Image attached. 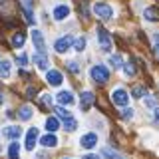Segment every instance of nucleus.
Instances as JSON below:
<instances>
[{"label": "nucleus", "mask_w": 159, "mask_h": 159, "mask_svg": "<svg viewBox=\"0 0 159 159\" xmlns=\"http://www.w3.org/2000/svg\"><path fill=\"white\" fill-rule=\"evenodd\" d=\"M153 52H155V58L159 60V42L155 44V48H153Z\"/></svg>", "instance_id": "33"}, {"label": "nucleus", "mask_w": 159, "mask_h": 159, "mask_svg": "<svg viewBox=\"0 0 159 159\" xmlns=\"http://www.w3.org/2000/svg\"><path fill=\"white\" fill-rule=\"evenodd\" d=\"M109 66H111L113 70L121 68V66H123V62H121V56H117V54H113V56H109Z\"/></svg>", "instance_id": "21"}, {"label": "nucleus", "mask_w": 159, "mask_h": 159, "mask_svg": "<svg viewBox=\"0 0 159 159\" xmlns=\"http://www.w3.org/2000/svg\"><path fill=\"white\" fill-rule=\"evenodd\" d=\"M84 159H99V157H98V155H86Z\"/></svg>", "instance_id": "35"}, {"label": "nucleus", "mask_w": 159, "mask_h": 159, "mask_svg": "<svg viewBox=\"0 0 159 159\" xmlns=\"http://www.w3.org/2000/svg\"><path fill=\"white\" fill-rule=\"evenodd\" d=\"M121 117L123 119H131L133 117V109L131 107H129V109H123V111H121Z\"/></svg>", "instance_id": "30"}, {"label": "nucleus", "mask_w": 159, "mask_h": 159, "mask_svg": "<svg viewBox=\"0 0 159 159\" xmlns=\"http://www.w3.org/2000/svg\"><path fill=\"white\" fill-rule=\"evenodd\" d=\"M72 44H74V38H72V36H62V38L56 40L54 48H56L58 54H64V52H68V50L72 48Z\"/></svg>", "instance_id": "5"}, {"label": "nucleus", "mask_w": 159, "mask_h": 159, "mask_svg": "<svg viewBox=\"0 0 159 159\" xmlns=\"http://www.w3.org/2000/svg\"><path fill=\"white\" fill-rule=\"evenodd\" d=\"M18 116H20V119H24V121H26V119H30V117H32V107H30V106H24V107H20Z\"/></svg>", "instance_id": "22"}, {"label": "nucleus", "mask_w": 159, "mask_h": 159, "mask_svg": "<svg viewBox=\"0 0 159 159\" xmlns=\"http://www.w3.org/2000/svg\"><path fill=\"white\" fill-rule=\"evenodd\" d=\"M70 16V6L68 4H58L54 8V20H66Z\"/></svg>", "instance_id": "9"}, {"label": "nucleus", "mask_w": 159, "mask_h": 159, "mask_svg": "<svg viewBox=\"0 0 159 159\" xmlns=\"http://www.w3.org/2000/svg\"><path fill=\"white\" fill-rule=\"evenodd\" d=\"M56 113H58V116L62 117V119H68V117H72V113H70L68 109H64V107H56Z\"/></svg>", "instance_id": "28"}, {"label": "nucleus", "mask_w": 159, "mask_h": 159, "mask_svg": "<svg viewBox=\"0 0 159 159\" xmlns=\"http://www.w3.org/2000/svg\"><path fill=\"white\" fill-rule=\"evenodd\" d=\"M155 121H159V107H155Z\"/></svg>", "instance_id": "34"}, {"label": "nucleus", "mask_w": 159, "mask_h": 159, "mask_svg": "<svg viewBox=\"0 0 159 159\" xmlns=\"http://www.w3.org/2000/svg\"><path fill=\"white\" fill-rule=\"evenodd\" d=\"M89 74H92V80L98 84H106L109 80V70L106 66H102V64H98V66H93L89 70Z\"/></svg>", "instance_id": "1"}, {"label": "nucleus", "mask_w": 159, "mask_h": 159, "mask_svg": "<svg viewBox=\"0 0 159 159\" xmlns=\"http://www.w3.org/2000/svg\"><path fill=\"white\" fill-rule=\"evenodd\" d=\"M8 157H10V159H20V145H18V141L10 143V147H8Z\"/></svg>", "instance_id": "17"}, {"label": "nucleus", "mask_w": 159, "mask_h": 159, "mask_svg": "<svg viewBox=\"0 0 159 159\" xmlns=\"http://www.w3.org/2000/svg\"><path fill=\"white\" fill-rule=\"evenodd\" d=\"M64 127H66L68 131H74V129L78 127V121L74 117H68V119H64Z\"/></svg>", "instance_id": "25"}, {"label": "nucleus", "mask_w": 159, "mask_h": 159, "mask_svg": "<svg viewBox=\"0 0 159 159\" xmlns=\"http://www.w3.org/2000/svg\"><path fill=\"white\" fill-rule=\"evenodd\" d=\"M145 93H147V89L143 88V86H135V88L131 89V96H133V98H137V99H139V98H143Z\"/></svg>", "instance_id": "24"}, {"label": "nucleus", "mask_w": 159, "mask_h": 159, "mask_svg": "<svg viewBox=\"0 0 159 159\" xmlns=\"http://www.w3.org/2000/svg\"><path fill=\"white\" fill-rule=\"evenodd\" d=\"M155 42H159V34H157V36H155Z\"/></svg>", "instance_id": "37"}, {"label": "nucleus", "mask_w": 159, "mask_h": 159, "mask_svg": "<svg viewBox=\"0 0 159 159\" xmlns=\"http://www.w3.org/2000/svg\"><path fill=\"white\" fill-rule=\"evenodd\" d=\"M24 42H26V38H24L22 32H16V34L12 36V46H14V48H22Z\"/></svg>", "instance_id": "19"}, {"label": "nucleus", "mask_w": 159, "mask_h": 159, "mask_svg": "<svg viewBox=\"0 0 159 159\" xmlns=\"http://www.w3.org/2000/svg\"><path fill=\"white\" fill-rule=\"evenodd\" d=\"M58 102L62 103V106H72V103H74L72 92H60V93H58Z\"/></svg>", "instance_id": "16"}, {"label": "nucleus", "mask_w": 159, "mask_h": 159, "mask_svg": "<svg viewBox=\"0 0 159 159\" xmlns=\"http://www.w3.org/2000/svg\"><path fill=\"white\" fill-rule=\"evenodd\" d=\"M40 143H42L44 147H56V145H58V137L54 135L52 131H50L48 135H44L42 139H40Z\"/></svg>", "instance_id": "14"}, {"label": "nucleus", "mask_w": 159, "mask_h": 159, "mask_svg": "<svg viewBox=\"0 0 159 159\" xmlns=\"http://www.w3.org/2000/svg\"><path fill=\"white\" fill-rule=\"evenodd\" d=\"M111 102L116 103V106H127L129 103V93L125 92V89L117 88V89L111 92Z\"/></svg>", "instance_id": "4"}, {"label": "nucleus", "mask_w": 159, "mask_h": 159, "mask_svg": "<svg viewBox=\"0 0 159 159\" xmlns=\"http://www.w3.org/2000/svg\"><path fill=\"white\" fill-rule=\"evenodd\" d=\"M42 102L46 103V106H50V103H52V98H50V96H44V98H42Z\"/></svg>", "instance_id": "32"}, {"label": "nucleus", "mask_w": 159, "mask_h": 159, "mask_svg": "<svg viewBox=\"0 0 159 159\" xmlns=\"http://www.w3.org/2000/svg\"><path fill=\"white\" fill-rule=\"evenodd\" d=\"M4 102V93H2V88H0V103Z\"/></svg>", "instance_id": "36"}, {"label": "nucleus", "mask_w": 159, "mask_h": 159, "mask_svg": "<svg viewBox=\"0 0 159 159\" xmlns=\"http://www.w3.org/2000/svg\"><path fill=\"white\" fill-rule=\"evenodd\" d=\"M143 18H145L147 22H157V20H159V8H155V6L145 8V12H143Z\"/></svg>", "instance_id": "12"}, {"label": "nucleus", "mask_w": 159, "mask_h": 159, "mask_svg": "<svg viewBox=\"0 0 159 159\" xmlns=\"http://www.w3.org/2000/svg\"><path fill=\"white\" fill-rule=\"evenodd\" d=\"M32 42H34L36 52L46 54V42H44V36H42V32H40V30H32Z\"/></svg>", "instance_id": "6"}, {"label": "nucleus", "mask_w": 159, "mask_h": 159, "mask_svg": "<svg viewBox=\"0 0 159 159\" xmlns=\"http://www.w3.org/2000/svg\"><path fill=\"white\" fill-rule=\"evenodd\" d=\"M34 64L40 68V70H48L50 66V62H48V58H46V54H34Z\"/></svg>", "instance_id": "13"}, {"label": "nucleus", "mask_w": 159, "mask_h": 159, "mask_svg": "<svg viewBox=\"0 0 159 159\" xmlns=\"http://www.w3.org/2000/svg\"><path fill=\"white\" fill-rule=\"evenodd\" d=\"M68 68H70V72L80 74V66H78V62H68Z\"/></svg>", "instance_id": "29"}, {"label": "nucleus", "mask_w": 159, "mask_h": 159, "mask_svg": "<svg viewBox=\"0 0 159 159\" xmlns=\"http://www.w3.org/2000/svg\"><path fill=\"white\" fill-rule=\"evenodd\" d=\"M102 155L106 157V159H125L123 155H119L117 151H113L111 147H103V151H102Z\"/></svg>", "instance_id": "18"}, {"label": "nucleus", "mask_w": 159, "mask_h": 159, "mask_svg": "<svg viewBox=\"0 0 159 159\" xmlns=\"http://www.w3.org/2000/svg\"><path fill=\"white\" fill-rule=\"evenodd\" d=\"M26 62H28L26 54H20V58H18V64H20V66H26Z\"/></svg>", "instance_id": "31"}, {"label": "nucleus", "mask_w": 159, "mask_h": 159, "mask_svg": "<svg viewBox=\"0 0 159 159\" xmlns=\"http://www.w3.org/2000/svg\"><path fill=\"white\" fill-rule=\"evenodd\" d=\"M64 159H66V157H64Z\"/></svg>", "instance_id": "38"}, {"label": "nucleus", "mask_w": 159, "mask_h": 159, "mask_svg": "<svg viewBox=\"0 0 159 159\" xmlns=\"http://www.w3.org/2000/svg\"><path fill=\"white\" fill-rule=\"evenodd\" d=\"M46 80H48V84H50V86H60L64 78H62V74H60L58 70H48Z\"/></svg>", "instance_id": "10"}, {"label": "nucleus", "mask_w": 159, "mask_h": 159, "mask_svg": "<svg viewBox=\"0 0 159 159\" xmlns=\"http://www.w3.org/2000/svg\"><path fill=\"white\" fill-rule=\"evenodd\" d=\"M93 14L99 16L102 20H111L113 18V8L106 2H96L93 4Z\"/></svg>", "instance_id": "2"}, {"label": "nucleus", "mask_w": 159, "mask_h": 159, "mask_svg": "<svg viewBox=\"0 0 159 159\" xmlns=\"http://www.w3.org/2000/svg\"><path fill=\"white\" fill-rule=\"evenodd\" d=\"M80 145H82L84 149H92L98 145V135L96 133H86V135H82V139H80Z\"/></svg>", "instance_id": "7"}, {"label": "nucleus", "mask_w": 159, "mask_h": 159, "mask_svg": "<svg viewBox=\"0 0 159 159\" xmlns=\"http://www.w3.org/2000/svg\"><path fill=\"white\" fill-rule=\"evenodd\" d=\"M36 141H38V127H30L28 133H26V149H28V151L34 149Z\"/></svg>", "instance_id": "8"}, {"label": "nucleus", "mask_w": 159, "mask_h": 159, "mask_svg": "<svg viewBox=\"0 0 159 159\" xmlns=\"http://www.w3.org/2000/svg\"><path fill=\"white\" fill-rule=\"evenodd\" d=\"M4 135L10 137V139H18L20 135H22V129H20L18 125H8L6 129H4Z\"/></svg>", "instance_id": "15"}, {"label": "nucleus", "mask_w": 159, "mask_h": 159, "mask_svg": "<svg viewBox=\"0 0 159 159\" xmlns=\"http://www.w3.org/2000/svg\"><path fill=\"white\" fill-rule=\"evenodd\" d=\"M74 48H76V52H84V48H86V38L80 36L76 42H74Z\"/></svg>", "instance_id": "26"}, {"label": "nucleus", "mask_w": 159, "mask_h": 159, "mask_svg": "<svg viewBox=\"0 0 159 159\" xmlns=\"http://www.w3.org/2000/svg\"><path fill=\"white\" fill-rule=\"evenodd\" d=\"M58 127H60V123H58V119H56V117H48V119H46V129H48V131H52V133H54Z\"/></svg>", "instance_id": "23"}, {"label": "nucleus", "mask_w": 159, "mask_h": 159, "mask_svg": "<svg viewBox=\"0 0 159 159\" xmlns=\"http://www.w3.org/2000/svg\"><path fill=\"white\" fill-rule=\"evenodd\" d=\"M123 72H125V76H135V68H133V64L127 62L125 66H123Z\"/></svg>", "instance_id": "27"}, {"label": "nucleus", "mask_w": 159, "mask_h": 159, "mask_svg": "<svg viewBox=\"0 0 159 159\" xmlns=\"http://www.w3.org/2000/svg\"><path fill=\"white\" fill-rule=\"evenodd\" d=\"M0 78H10V62H6V60L0 62Z\"/></svg>", "instance_id": "20"}, {"label": "nucleus", "mask_w": 159, "mask_h": 159, "mask_svg": "<svg viewBox=\"0 0 159 159\" xmlns=\"http://www.w3.org/2000/svg\"><path fill=\"white\" fill-rule=\"evenodd\" d=\"M98 42H99V48H102L103 52H109V50H111V38H109L107 30L102 28V26L98 28Z\"/></svg>", "instance_id": "3"}, {"label": "nucleus", "mask_w": 159, "mask_h": 159, "mask_svg": "<svg viewBox=\"0 0 159 159\" xmlns=\"http://www.w3.org/2000/svg\"><path fill=\"white\" fill-rule=\"evenodd\" d=\"M92 103H93V93L92 92H84L82 93V102H80V107H82L84 111H88V109L92 107Z\"/></svg>", "instance_id": "11"}]
</instances>
